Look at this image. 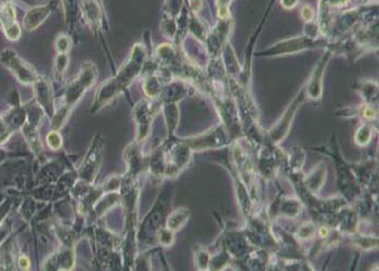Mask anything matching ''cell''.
Segmentation results:
<instances>
[{
    "instance_id": "obj_9",
    "label": "cell",
    "mask_w": 379,
    "mask_h": 271,
    "mask_svg": "<svg viewBox=\"0 0 379 271\" xmlns=\"http://www.w3.org/2000/svg\"><path fill=\"white\" fill-rule=\"evenodd\" d=\"M69 64V53H57L55 60V67H53V74L57 79H61Z\"/></svg>"
},
{
    "instance_id": "obj_8",
    "label": "cell",
    "mask_w": 379,
    "mask_h": 271,
    "mask_svg": "<svg viewBox=\"0 0 379 271\" xmlns=\"http://www.w3.org/2000/svg\"><path fill=\"white\" fill-rule=\"evenodd\" d=\"M190 212L186 209H179L174 211L171 215L168 217L167 220V228L171 231L179 230L181 227L186 224V221L189 219Z\"/></svg>"
},
{
    "instance_id": "obj_14",
    "label": "cell",
    "mask_w": 379,
    "mask_h": 271,
    "mask_svg": "<svg viewBox=\"0 0 379 271\" xmlns=\"http://www.w3.org/2000/svg\"><path fill=\"white\" fill-rule=\"evenodd\" d=\"M160 244L163 245H170L173 242V231L170 229H163L158 234Z\"/></svg>"
},
{
    "instance_id": "obj_4",
    "label": "cell",
    "mask_w": 379,
    "mask_h": 271,
    "mask_svg": "<svg viewBox=\"0 0 379 271\" xmlns=\"http://www.w3.org/2000/svg\"><path fill=\"white\" fill-rule=\"evenodd\" d=\"M101 152L102 144L100 143V140H96V141H95L94 146L91 147L88 154H87L85 163H82V166L80 168L79 174L82 180H85L88 183H91L95 180L96 173H98L101 159Z\"/></svg>"
},
{
    "instance_id": "obj_3",
    "label": "cell",
    "mask_w": 379,
    "mask_h": 271,
    "mask_svg": "<svg viewBox=\"0 0 379 271\" xmlns=\"http://www.w3.org/2000/svg\"><path fill=\"white\" fill-rule=\"evenodd\" d=\"M16 17V7L11 1H6L0 6V24L7 38L11 41H16L21 37V27Z\"/></svg>"
},
{
    "instance_id": "obj_13",
    "label": "cell",
    "mask_w": 379,
    "mask_h": 271,
    "mask_svg": "<svg viewBox=\"0 0 379 271\" xmlns=\"http://www.w3.org/2000/svg\"><path fill=\"white\" fill-rule=\"evenodd\" d=\"M313 233H314V228H313V225L311 224L303 225L298 231V235L303 240H308L313 238Z\"/></svg>"
},
{
    "instance_id": "obj_1",
    "label": "cell",
    "mask_w": 379,
    "mask_h": 271,
    "mask_svg": "<svg viewBox=\"0 0 379 271\" xmlns=\"http://www.w3.org/2000/svg\"><path fill=\"white\" fill-rule=\"evenodd\" d=\"M96 78H98V71H96L95 66L89 62L82 64L79 74L77 75L74 80H72L67 85L64 101L62 102L60 109L53 115L52 127H55L53 130H59L65 124L72 109L81 99L86 90L95 85Z\"/></svg>"
},
{
    "instance_id": "obj_17",
    "label": "cell",
    "mask_w": 379,
    "mask_h": 271,
    "mask_svg": "<svg viewBox=\"0 0 379 271\" xmlns=\"http://www.w3.org/2000/svg\"><path fill=\"white\" fill-rule=\"evenodd\" d=\"M4 132H6V125H4L2 118L0 117V137L4 134Z\"/></svg>"
},
{
    "instance_id": "obj_11",
    "label": "cell",
    "mask_w": 379,
    "mask_h": 271,
    "mask_svg": "<svg viewBox=\"0 0 379 271\" xmlns=\"http://www.w3.org/2000/svg\"><path fill=\"white\" fill-rule=\"evenodd\" d=\"M55 46L57 53H69L72 46V40L69 36L61 34V35L57 37Z\"/></svg>"
},
{
    "instance_id": "obj_16",
    "label": "cell",
    "mask_w": 379,
    "mask_h": 271,
    "mask_svg": "<svg viewBox=\"0 0 379 271\" xmlns=\"http://www.w3.org/2000/svg\"><path fill=\"white\" fill-rule=\"evenodd\" d=\"M319 233H320L321 238H327L328 234H329V230H328L327 227L322 226L320 228V230H319Z\"/></svg>"
},
{
    "instance_id": "obj_5",
    "label": "cell",
    "mask_w": 379,
    "mask_h": 271,
    "mask_svg": "<svg viewBox=\"0 0 379 271\" xmlns=\"http://www.w3.org/2000/svg\"><path fill=\"white\" fill-rule=\"evenodd\" d=\"M51 12V9L49 6H37L31 8L24 17V27L28 31H33L40 26L41 24L46 21Z\"/></svg>"
},
{
    "instance_id": "obj_10",
    "label": "cell",
    "mask_w": 379,
    "mask_h": 271,
    "mask_svg": "<svg viewBox=\"0 0 379 271\" xmlns=\"http://www.w3.org/2000/svg\"><path fill=\"white\" fill-rule=\"evenodd\" d=\"M57 265L64 270H70L74 266V255L73 252L70 250H65L62 253L57 254V261L55 267H57Z\"/></svg>"
},
{
    "instance_id": "obj_6",
    "label": "cell",
    "mask_w": 379,
    "mask_h": 271,
    "mask_svg": "<svg viewBox=\"0 0 379 271\" xmlns=\"http://www.w3.org/2000/svg\"><path fill=\"white\" fill-rule=\"evenodd\" d=\"M34 91L38 102L46 109L52 105V93L50 88V84L45 77H37L34 81Z\"/></svg>"
},
{
    "instance_id": "obj_12",
    "label": "cell",
    "mask_w": 379,
    "mask_h": 271,
    "mask_svg": "<svg viewBox=\"0 0 379 271\" xmlns=\"http://www.w3.org/2000/svg\"><path fill=\"white\" fill-rule=\"evenodd\" d=\"M47 144L52 150H59L62 147L63 140L57 130H51V132L47 135Z\"/></svg>"
},
{
    "instance_id": "obj_15",
    "label": "cell",
    "mask_w": 379,
    "mask_h": 271,
    "mask_svg": "<svg viewBox=\"0 0 379 271\" xmlns=\"http://www.w3.org/2000/svg\"><path fill=\"white\" fill-rule=\"evenodd\" d=\"M19 264H20V267L24 270H27L30 268V260H28V258L25 257V256H22L20 260H19Z\"/></svg>"
},
{
    "instance_id": "obj_7",
    "label": "cell",
    "mask_w": 379,
    "mask_h": 271,
    "mask_svg": "<svg viewBox=\"0 0 379 271\" xmlns=\"http://www.w3.org/2000/svg\"><path fill=\"white\" fill-rule=\"evenodd\" d=\"M323 164H319V165L314 168L313 173H311V175L308 176L307 180H305V183H307L308 187L310 188V190H313L314 192H318L320 190V188H322L324 185V180H325V168L323 169Z\"/></svg>"
},
{
    "instance_id": "obj_2",
    "label": "cell",
    "mask_w": 379,
    "mask_h": 271,
    "mask_svg": "<svg viewBox=\"0 0 379 271\" xmlns=\"http://www.w3.org/2000/svg\"><path fill=\"white\" fill-rule=\"evenodd\" d=\"M0 60L22 84H32L37 78V75L33 66L22 60L17 55L16 51H13L12 49L3 50L1 55H0Z\"/></svg>"
}]
</instances>
